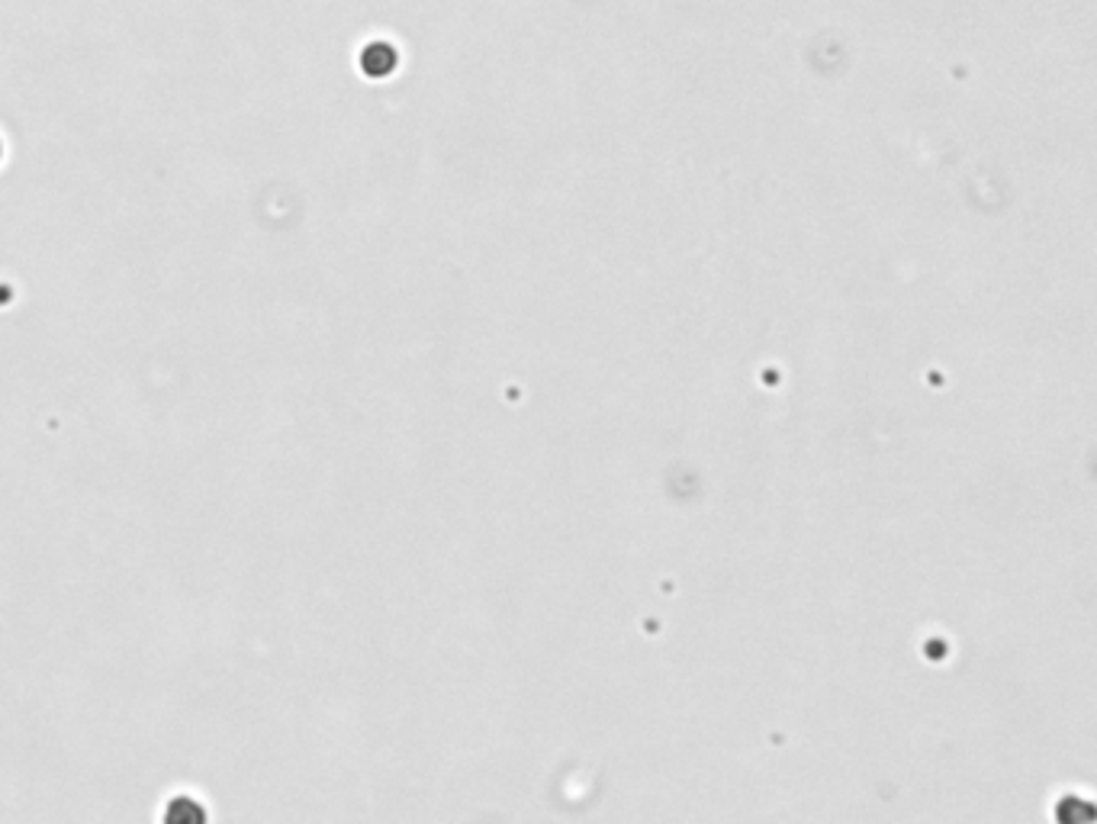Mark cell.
Returning a JSON list of instances; mask_svg holds the SVG:
<instances>
[{"mask_svg": "<svg viewBox=\"0 0 1097 824\" xmlns=\"http://www.w3.org/2000/svg\"><path fill=\"white\" fill-rule=\"evenodd\" d=\"M0 159H3V142H0Z\"/></svg>", "mask_w": 1097, "mask_h": 824, "instance_id": "cell-1", "label": "cell"}]
</instances>
